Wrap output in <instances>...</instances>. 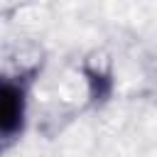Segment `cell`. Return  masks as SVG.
Here are the masks:
<instances>
[{
	"mask_svg": "<svg viewBox=\"0 0 157 157\" xmlns=\"http://www.w3.org/2000/svg\"><path fill=\"white\" fill-rule=\"evenodd\" d=\"M27 86L22 78H2V142L10 145L25 128Z\"/></svg>",
	"mask_w": 157,
	"mask_h": 157,
	"instance_id": "cell-1",
	"label": "cell"
}]
</instances>
